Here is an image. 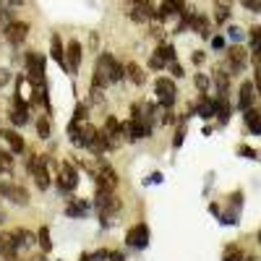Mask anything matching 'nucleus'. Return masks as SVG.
Listing matches in <instances>:
<instances>
[{"instance_id":"1","label":"nucleus","mask_w":261,"mask_h":261,"mask_svg":"<svg viewBox=\"0 0 261 261\" xmlns=\"http://www.w3.org/2000/svg\"><path fill=\"white\" fill-rule=\"evenodd\" d=\"M123 76H125V65H120V63L115 60V55H110V53L97 55V65H94V79H92V84H97V86H102V89H105L107 84L123 81Z\"/></svg>"},{"instance_id":"2","label":"nucleus","mask_w":261,"mask_h":261,"mask_svg":"<svg viewBox=\"0 0 261 261\" xmlns=\"http://www.w3.org/2000/svg\"><path fill=\"white\" fill-rule=\"evenodd\" d=\"M27 167H29V172H32V178H34V183H37V188L39 191H47L50 188V170H47V157H29V162H27Z\"/></svg>"},{"instance_id":"3","label":"nucleus","mask_w":261,"mask_h":261,"mask_svg":"<svg viewBox=\"0 0 261 261\" xmlns=\"http://www.w3.org/2000/svg\"><path fill=\"white\" fill-rule=\"evenodd\" d=\"M94 206H97V212L105 217V220H110V217H115L120 212V199H118L113 191H97Z\"/></svg>"},{"instance_id":"4","label":"nucleus","mask_w":261,"mask_h":261,"mask_svg":"<svg viewBox=\"0 0 261 261\" xmlns=\"http://www.w3.org/2000/svg\"><path fill=\"white\" fill-rule=\"evenodd\" d=\"M154 92H157V99H160L165 107H172V105H175V99H178V86H175V81L165 79V76L157 79Z\"/></svg>"},{"instance_id":"5","label":"nucleus","mask_w":261,"mask_h":261,"mask_svg":"<svg viewBox=\"0 0 261 261\" xmlns=\"http://www.w3.org/2000/svg\"><path fill=\"white\" fill-rule=\"evenodd\" d=\"M0 196H3V199H8L11 204H16V206H27V204H29L27 188H21V186H16V183H8V180L0 183Z\"/></svg>"},{"instance_id":"6","label":"nucleus","mask_w":261,"mask_h":261,"mask_svg":"<svg viewBox=\"0 0 261 261\" xmlns=\"http://www.w3.org/2000/svg\"><path fill=\"white\" fill-rule=\"evenodd\" d=\"M94 180H97V191H113V193H115V188H118V175H115V170H113L110 165H105V162L97 167Z\"/></svg>"},{"instance_id":"7","label":"nucleus","mask_w":261,"mask_h":261,"mask_svg":"<svg viewBox=\"0 0 261 261\" xmlns=\"http://www.w3.org/2000/svg\"><path fill=\"white\" fill-rule=\"evenodd\" d=\"M27 76H29L32 84L47 81L45 79V58L37 55V53H27Z\"/></svg>"},{"instance_id":"8","label":"nucleus","mask_w":261,"mask_h":261,"mask_svg":"<svg viewBox=\"0 0 261 261\" xmlns=\"http://www.w3.org/2000/svg\"><path fill=\"white\" fill-rule=\"evenodd\" d=\"M79 186V172L73 170V165H60L58 167V188L65 191V193H71L73 188Z\"/></svg>"},{"instance_id":"9","label":"nucleus","mask_w":261,"mask_h":261,"mask_svg":"<svg viewBox=\"0 0 261 261\" xmlns=\"http://www.w3.org/2000/svg\"><path fill=\"white\" fill-rule=\"evenodd\" d=\"M81 60H84V47L79 45V39L68 42V47H65V71H68V73H79Z\"/></svg>"},{"instance_id":"10","label":"nucleus","mask_w":261,"mask_h":261,"mask_svg":"<svg viewBox=\"0 0 261 261\" xmlns=\"http://www.w3.org/2000/svg\"><path fill=\"white\" fill-rule=\"evenodd\" d=\"M102 134H105L107 144H110V149H115V146L120 144V136H125V134H123V123H120L118 118H113V115L105 120V130H102Z\"/></svg>"},{"instance_id":"11","label":"nucleus","mask_w":261,"mask_h":261,"mask_svg":"<svg viewBox=\"0 0 261 261\" xmlns=\"http://www.w3.org/2000/svg\"><path fill=\"white\" fill-rule=\"evenodd\" d=\"M246 63H248V53H246L241 45H232V47L227 50V65H230L232 73L246 71Z\"/></svg>"},{"instance_id":"12","label":"nucleus","mask_w":261,"mask_h":261,"mask_svg":"<svg viewBox=\"0 0 261 261\" xmlns=\"http://www.w3.org/2000/svg\"><path fill=\"white\" fill-rule=\"evenodd\" d=\"M11 123H13L16 128H21V125L29 123V105L21 99V97H13V102H11Z\"/></svg>"},{"instance_id":"13","label":"nucleus","mask_w":261,"mask_h":261,"mask_svg":"<svg viewBox=\"0 0 261 261\" xmlns=\"http://www.w3.org/2000/svg\"><path fill=\"white\" fill-rule=\"evenodd\" d=\"M125 241H128V246H134V248H146V243H149L146 225H134L125 232Z\"/></svg>"},{"instance_id":"14","label":"nucleus","mask_w":261,"mask_h":261,"mask_svg":"<svg viewBox=\"0 0 261 261\" xmlns=\"http://www.w3.org/2000/svg\"><path fill=\"white\" fill-rule=\"evenodd\" d=\"M6 37L11 45H24L27 37H29V24H24V21H13V24L6 29Z\"/></svg>"},{"instance_id":"15","label":"nucleus","mask_w":261,"mask_h":261,"mask_svg":"<svg viewBox=\"0 0 261 261\" xmlns=\"http://www.w3.org/2000/svg\"><path fill=\"white\" fill-rule=\"evenodd\" d=\"M253 99H256V86H253V81H243V84H241V97H238V105H241L243 113L253 107Z\"/></svg>"},{"instance_id":"16","label":"nucleus","mask_w":261,"mask_h":261,"mask_svg":"<svg viewBox=\"0 0 261 261\" xmlns=\"http://www.w3.org/2000/svg\"><path fill=\"white\" fill-rule=\"evenodd\" d=\"M16 97H21L24 102H29V99H34V84L29 86V76H18L16 79Z\"/></svg>"},{"instance_id":"17","label":"nucleus","mask_w":261,"mask_h":261,"mask_svg":"<svg viewBox=\"0 0 261 261\" xmlns=\"http://www.w3.org/2000/svg\"><path fill=\"white\" fill-rule=\"evenodd\" d=\"M0 136L8 141V146H11L13 154H21V151H24V139H21L16 130H0Z\"/></svg>"},{"instance_id":"18","label":"nucleus","mask_w":261,"mask_h":261,"mask_svg":"<svg viewBox=\"0 0 261 261\" xmlns=\"http://www.w3.org/2000/svg\"><path fill=\"white\" fill-rule=\"evenodd\" d=\"M50 55H53V60H58V65H65V47L58 34H53V39H50Z\"/></svg>"},{"instance_id":"19","label":"nucleus","mask_w":261,"mask_h":261,"mask_svg":"<svg viewBox=\"0 0 261 261\" xmlns=\"http://www.w3.org/2000/svg\"><path fill=\"white\" fill-rule=\"evenodd\" d=\"M246 125H248V130H251V134H261V113L258 110H253V107H251V110H246Z\"/></svg>"},{"instance_id":"20","label":"nucleus","mask_w":261,"mask_h":261,"mask_svg":"<svg viewBox=\"0 0 261 261\" xmlns=\"http://www.w3.org/2000/svg\"><path fill=\"white\" fill-rule=\"evenodd\" d=\"M125 73H128V79L134 81L136 86H141V84L146 81V73L141 71V65H139V63H128V65H125Z\"/></svg>"},{"instance_id":"21","label":"nucleus","mask_w":261,"mask_h":261,"mask_svg":"<svg viewBox=\"0 0 261 261\" xmlns=\"http://www.w3.org/2000/svg\"><path fill=\"white\" fill-rule=\"evenodd\" d=\"M251 53H253L256 63H261V27L251 29Z\"/></svg>"},{"instance_id":"22","label":"nucleus","mask_w":261,"mask_h":261,"mask_svg":"<svg viewBox=\"0 0 261 261\" xmlns=\"http://www.w3.org/2000/svg\"><path fill=\"white\" fill-rule=\"evenodd\" d=\"M107 149H110V144H107L105 134H97V136H94V141L89 144V151H92V154H97V157H99V154H105Z\"/></svg>"},{"instance_id":"23","label":"nucleus","mask_w":261,"mask_h":261,"mask_svg":"<svg viewBox=\"0 0 261 261\" xmlns=\"http://www.w3.org/2000/svg\"><path fill=\"white\" fill-rule=\"evenodd\" d=\"M11 170H13V151L0 149V172H3V175H11Z\"/></svg>"},{"instance_id":"24","label":"nucleus","mask_w":261,"mask_h":261,"mask_svg":"<svg viewBox=\"0 0 261 261\" xmlns=\"http://www.w3.org/2000/svg\"><path fill=\"white\" fill-rule=\"evenodd\" d=\"M154 55H157L160 60H165V63L170 65L172 60H175V47H172V45H160V47L154 50Z\"/></svg>"},{"instance_id":"25","label":"nucleus","mask_w":261,"mask_h":261,"mask_svg":"<svg viewBox=\"0 0 261 261\" xmlns=\"http://www.w3.org/2000/svg\"><path fill=\"white\" fill-rule=\"evenodd\" d=\"M81 123H86V105H84V102H81V105H76V110H73V120H71L68 130H76V125H81Z\"/></svg>"},{"instance_id":"26","label":"nucleus","mask_w":261,"mask_h":261,"mask_svg":"<svg viewBox=\"0 0 261 261\" xmlns=\"http://www.w3.org/2000/svg\"><path fill=\"white\" fill-rule=\"evenodd\" d=\"M214 81H217V89H220V94L225 97V94H227V84H230V76H227L222 68H217V71H214Z\"/></svg>"},{"instance_id":"27","label":"nucleus","mask_w":261,"mask_h":261,"mask_svg":"<svg viewBox=\"0 0 261 261\" xmlns=\"http://www.w3.org/2000/svg\"><path fill=\"white\" fill-rule=\"evenodd\" d=\"M199 115H201V118H212V115H217V102H214V99H201V105H199Z\"/></svg>"},{"instance_id":"28","label":"nucleus","mask_w":261,"mask_h":261,"mask_svg":"<svg viewBox=\"0 0 261 261\" xmlns=\"http://www.w3.org/2000/svg\"><path fill=\"white\" fill-rule=\"evenodd\" d=\"M217 118H220V123H227V118H230V105L225 97L217 99Z\"/></svg>"},{"instance_id":"29","label":"nucleus","mask_w":261,"mask_h":261,"mask_svg":"<svg viewBox=\"0 0 261 261\" xmlns=\"http://www.w3.org/2000/svg\"><path fill=\"white\" fill-rule=\"evenodd\" d=\"M37 238H39V246H42V251H50V248H53V241H50V227H39Z\"/></svg>"},{"instance_id":"30","label":"nucleus","mask_w":261,"mask_h":261,"mask_svg":"<svg viewBox=\"0 0 261 261\" xmlns=\"http://www.w3.org/2000/svg\"><path fill=\"white\" fill-rule=\"evenodd\" d=\"M13 21H16V18L11 16V11L0 6V32H6V29H8L11 24H13Z\"/></svg>"},{"instance_id":"31","label":"nucleus","mask_w":261,"mask_h":261,"mask_svg":"<svg viewBox=\"0 0 261 261\" xmlns=\"http://www.w3.org/2000/svg\"><path fill=\"white\" fill-rule=\"evenodd\" d=\"M37 134H39V139H50V118L37 120Z\"/></svg>"},{"instance_id":"32","label":"nucleus","mask_w":261,"mask_h":261,"mask_svg":"<svg viewBox=\"0 0 261 261\" xmlns=\"http://www.w3.org/2000/svg\"><path fill=\"white\" fill-rule=\"evenodd\" d=\"M86 212H89V206H86V204H71L68 209H65V214H68V217H84Z\"/></svg>"},{"instance_id":"33","label":"nucleus","mask_w":261,"mask_h":261,"mask_svg":"<svg viewBox=\"0 0 261 261\" xmlns=\"http://www.w3.org/2000/svg\"><path fill=\"white\" fill-rule=\"evenodd\" d=\"M92 102L94 105H102L105 102V89H102V86H97V84H92Z\"/></svg>"},{"instance_id":"34","label":"nucleus","mask_w":261,"mask_h":261,"mask_svg":"<svg viewBox=\"0 0 261 261\" xmlns=\"http://www.w3.org/2000/svg\"><path fill=\"white\" fill-rule=\"evenodd\" d=\"M193 81H196V89H199L201 94H204V92L209 89V79H206L204 73H196V79H193Z\"/></svg>"},{"instance_id":"35","label":"nucleus","mask_w":261,"mask_h":261,"mask_svg":"<svg viewBox=\"0 0 261 261\" xmlns=\"http://www.w3.org/2000/svg\"><path fill=\"white\" fill-rule=\"evenodd\" d=\"M243 8L251 13H261V0H243Z\"/></svg>"},{"instance_id":"36","label":"nucleus","mask_w":261,"mask_h":261,"mask_svg":"<svg viewBox=\"0 0 261 261\" xmlns=\"http://www.w3.org/2000/svg\"><path fill=\"white\" fill-rule=\"evenodd\" d=\"M149 68H154V71H165V68H167V63H165V60H160L157 55H151V60H149Z\"/></svg>"},{"instance_id":"37","label":"nucleus","mask_w":261,"mask_h":261,"mask_svg":"<svg viewBox=\"0 0 261 261\" xmlns=\"http://www.w3.org/2000/svg\"><path fill=\"white\" fill-rule=\"evenodd\" d=\"M214 6H217V11H225V13H230V8H232V0H214Z\"/></svg>"},{"instance_id":"38","label":"nucleus","mask_w":261,"mask_h":261,"mask_svg":"<svg viewBox=\"0 0 261 261\" xmlns=\"http://www.w3.org/2000/svg\"><path fill=\"white\" fill-rule=\"evenodd\" d=\"M183 139H186V123H180V125H178V134H175V141H172V144L180 146V144H183Z\"/></svg>"},{"instance_id":"39","label":"nucleus","mask_w":261,"mask_h":261,"mask_svg":"<svg viewBox=\"0 0 261 261\" xmlns=\"http://www.w3.org/2000/svg\"><path fill=\"white\" fill-rule=\"evenodd\" d=\"M227 34H230V39H235V42H241V39H243V32L238 29V27H230V29H227Z\"/></svg>"},{"instance_id":"40","label":"nucleus","mask_w":261,"mask_h":261,"mask_svg":"<svg viewBox=\"0 0 261 261\" xmlns=\"http://www.w3.org/2000/svg\"><path fill=\"white\" fill-rule=\"evenodd\" d=\"M170 71H172V76H175V79H180V76H183V65H178L175 60H172V63H170Z\"/></svg>"},{"instance_id":"41","label":"nucleus","mask_w":261,"mask_h":261,"mask_svg":"<svg viewBox=\"0 0 261 261\" xmlns=\"http://www.w3.org/2000/svg\"><path fill=\"white\" fill-rule=\"evenodd\" d=\"M225 261H241V251H238V248H230L227 256H225Z\"/></svg>"},{"instance_id":"42","label":"nucleus","mask_w":261,"mask_h":261,"mask_svg":"<svg viewBox=\"0 0 261 261\" xmlns=\"http://www.w3.org/2000/svg\"><path fill=\"white\" fill-rule=\"evenodd\" d=\"M107 258H110V261H125V256L118 253V251H107Z\"/></svg>"},{"instance_id":"43","label":"nucleus","mask_w":261,"mask_h":261,"mask_svg":"<svg viewBox=\"0 0 261 261\" xmlns=\"http://www.w3.org/2000/svg\"><path fill=\"white\" fill-rule=\"evenodd\" d=\"M238 151H241L243 157H248V160H253V157H256V151H253V149H248V146H241Z\"/></svg>"},{"instance_id":"44","label":"nucleus","mask_w":261,"mask_h":261,"mask_svg":"<svg viewBox=\"0 0 261 261\" xmlns=\"http://www.w3.org/2000/svg\"><path fill=\"white\" fill-rule=\"evenodd\" d=\"M253 86H256V92L261 94V68H258V71L253 73Z\"/></svg>"},{"instance_id":"45","label":"nucleus","mask_w":261,"mask_h":261,"mask_svg":"<svg viewBox=\"0 0 261 261\" xmlns=\"http://www.w3.org/2000/svg\"><path fill=\"white\" fill-rule=\"evenodd\" d=\"M212 47H214V50H222V47H225V39H222V37H214V39H212Z\"/></svg>"},{"instance_id":"46","label":"nucleus","mask_w":261,"mask_h":261,"mask_svg":"<svg viewBox=\"0 0 261 261\" xmlns=\"http://www.w3.org/2000/svg\"><path fill=\"white\" fill-rule=\"evenodd\" d=\"M8 81H11V73H8V71H0V89H3Z\"/></svg>"},{"instance_id":"47","label":"nucleus","mask_w":261,"mask_h":261,"mask_svg":"<svg viewBox=\"0 0 261 261\" xmlns=\"http://www.w3.org/2000/svg\"><path fill=\"white\" fill-rule=\"evenodd\" d=\"M89 45H92V50H97V45H99V34H97V32H92V37H89Z\"/></svg>"},{"instance_id":"48","label":"nucleus","mask_w":261,"mask_h":261,"mask_svg":"<svg viewBox=\"0 0 261 261\" xmlns=\"http://www.w3.org/2000/svg\"><path fill=\"white\" fill-rule=\"evenodd\" d=\"M201 60H204V53L196 50V53H193V63H201Z\"/></svg>"},{"instance_id":"49","label":"nucleus","mask_w":261,"mask_h":261,"mask_svg":"<svg viewBox=\"0 0 261 261\" xmlns=\"http://www.w3.org/2000/svg\"><path fill=\"white\" fill-rule=\"evenodd\" d=\"M11 6H24V0H8Z\"/></svg>"},{"instance_id":"50","label":"nucleus","mask_w":261,"mask_h":261,"mask_svg":"<svg viewBox=\"0 0 261 261\" xmlns=\"http://www.w3.org/2000/svg\"><path fill=\"white\" fill-rule=\"evenodd\" d=\"M32 261H47V258H45V256H34Z\"/></svg>"},{"instance_id":"51","label":"nucleus","mask_w":261,"mask_h":261,"mask_svg":"<svg viewBox=\"0 0 261 261\" xmlns=\"http://www.w3.org/2000/svg\"><path fill=\"white\" fill-rule=\"evenodd\" d=\"M0 222H6V214H3V209H0Z\"/></svg>"},{"instance_id":"52","label":"nucleus","mask_w":261,"mask_h":261,"mask_svg":"<svg viewBox=\"0 0 261 261\" xmlns=\"http://www.w3.org/2000/svg\"><path fill=\"white\" fill-rule=\"evenodd\" d=\"M243 261H256V258H243Z\"/></svg>"},{"instance_id":"53","label":"nucleus","mask_w":261,"mask_h":261,"mask_svg":"<svg viewBox=\"0 0 261 261\" xmlns=\"http://www.w3.org/2000/svg\"><path fill=\"white\" fill-rule=\"evenodd\" d=\"M258 243H261V232H258Z\"/></svg>"}]
</instances>
